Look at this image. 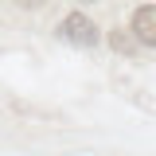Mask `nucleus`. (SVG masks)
<instances>
[{
    "mask_svg": "<svg viewBox=\"0 0 156 156\" xmlns=\"http://www.w3.org/2000/svg\"><path fill=\"white\" fill-rule=\"evenodd\" d=\"M58 35L66 39V43H74V47H94L98 43V23L86 20L82 12H70V16L58 23Z\"/></svg>",
    "mask_w": 156,
    "mask_h": 156,
    "instance_id": "obj_1",
    "label": "nucleus"
},
{
    "mask_svg": "<svg viewBox=\"0 0 156 156\" xmlns=\"http://www.w3.org/2000/svg\"><path fill=\"white\" fill-rule=\"evenodd\" d=\"M133 35L140 39V43L156 47V4H144V8L133 12Z\"/></svg>",
    "mask_w": 156,
    "mask_h": 156,
    "instance_id": "obj_2",
    "label": "nucleus"
},
{
    "mask_svg": "<svg viewBox=\"0 0 156 156\" xmlns=\"http://www.w3.org/2000/svg\"><path fill=\"white\" fill-rule=\"evenodd\" d=\"M20 4H23V8H39L43 0H20Z\"/></svg>",
    "mask_w": 156,
    "mask_h": 156,
    "instance_id": "obj_3",
    "label": "nucleus"
}]
</instances>
